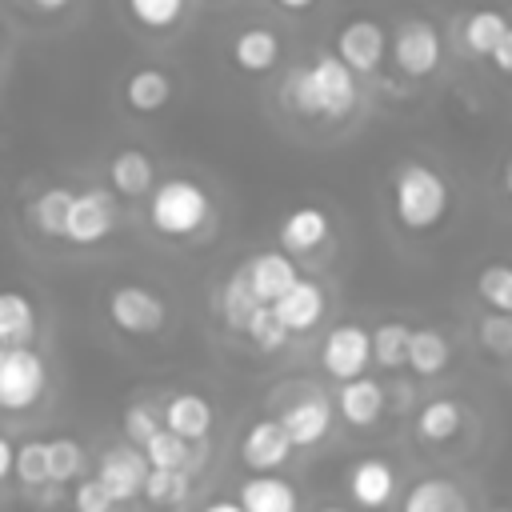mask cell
Here are the masks:
<instances>
[{
    "instance_id": "cell-1",
    "label": "cell",
    "mask_w": 512,
    "mask_h": 512,
    "mask_svg": "<svg viewBox=\"0 0 512 512\" xmlns=\"http://www.w3.org/2000/svg\"><path fill=\"white\" fill-rule=\"evenodd\" d=\"M280 96L304 120H344L360 104V80L336 52H316L284 76Z\"/></svg>"
},
{
    "instance_id": "cell-2",
    "label": "cell",
    "mask_w": 512,
    "mask_h": 512,
    "mask_svg": "<svg viewBox=\"0 0 512 512\" xmlns=\"http://www.w3.org/2000/svg\"><path fill=\"white\" fill-rule=\"evenodd\" d=\"M452 208L448 180L424 160H400L392 168V212L404 232H432Z\"/></svg>"
},
{
    "instance_id": "cell-3",
    "label": "cell",
    "mask_w": 512,
    "mask_h": 512,
    "mask_svg": "<svg viewBox=\"0 0 512 512\" xmlns=\"http://www.w3.org/2000/svg\"><path fill=\"white\" fill-rule=\"evenodd\" d=\"M212 220V196L192 176H168L148 196V224L168 240H188Z\"/></svg>"
},
{
    "instance_id": "cell-4",
    "label": "cell",
    "mask_w": 512,
    "mask_h": 512,
    "mask_svg": "<svg viewBox=\"0 0 512 512\" xmlns=\"http://www.w3.org/2000/svg\"><path fill=\"white\" fill-rule=\"evenodd\" d=\"M48 388V364L32 344L0 348V412H28Z\"/></svg>"
},
{
    "instance_id": "cell-5",
    "label": "cell",
    "mask_w": 512,
    "mask_h": 512,
    "mask_svg": "<svg viewBox=\"0 0 512 512\" xmlns=\"http://www.w3.org/2000/svg\"><path fill=\"white\" fill-rule=\"evenodd\" d=\"M388 56H392V64H396L400 76L424 80V76H432V72L440 68V60H444V40H440V32H436L432 20H424V16H404V20L392 28V48H388Z\"/></svg>"
},
{
    "instance_id": "cell-6",
    "label": "cell",
    "mask_w": 512,
    "mask_h": 512,
    "mask_svg": "<svg viewBox=\"0 0 512 512\" xmlns=\"http://www.w3.org/2000/svg\"><path fill=\"white\" fill-rule=\"evenodd\" d=\"M108 320L116 332L124 336H156L168 320V304L164 296H156L152 288L144 284H116L108 292Z\"/></svg>"
},
{
    "instance_id": "cell-7",
    "label": "cell",
    "mask_w": 512,
    "mask_h": 512,
    "mask_svg": "<svg viewBox=\"0 0 512 512\" xmlns=\"http://www.w3.org/2000/svg\"><path fill=\"white\" fill-rule=\"evenodd\" d=\"M332 48H336V56H340L356 76H372V72L384 64V56H388L392 36L384 32L380 20H372V16H356V20L340 24Z\"/></svg>"
},
{
    "instance_id": "cell-8",
    "label": "cell",
    "mask_w": 512,
    "mask_h": 512,
    "mask_svg": "<svg viewBox=\"0 0 512 512\" xmlns=\"http://www.w3.org/2000/svg\"><path fill=\"white\" fill-rule=\"evenodd\" d=\"M116 200L104 188H84L76 192L72 208H68V224H64V240L76 248H92L100 240H108L116 232Z\"/></svg>"
},
{
    "instance_id": "cell-9",
    "label": "cell",
    "mask_w": 512,
    "mask_h": 512,
    "mask_svg": "<svg viewBox=\"0 0 512 512\" xmlns=\"http://www.w3.org/2000/svg\"><path fill=\"white\" fill-rule=\"evenodd\" d=\"M368 364H372V332L368 328H360V324H336L324 336V344H320V368L332 380L348 384V380L364 376Z\"/></svg>"
},
{
    "instance_id": "cell-10",
    "label": "cell",
    "mask_w": 512,
    "mask_h": 512,
    "mask_svg": "<svg viewBox=\"0 0 512 512\" xmlns=\"http://www.w3.org/2000/svg\"><path fill=\"white\" fill-rule=\"evenodd\" d=\"M148 456L144 448L136 444H120V448H108L96 464V480L104 484V492L116 500V504H132L136 496H144V484H148Z\"/></svg>"
},
{
    "instance_id": "cell-11",
    "label": "cell",
    "mask_w": 512,
    "mask_h": 512,
    "mask_svg": "<svg viewBox=\"0 0 512 512\" xmlns=\"http://www.w3.org/2000/svg\"><path fill=\"white\" fill-rule=\"evenodd\" d=\"M344 484H348L352 504L364 512H384L396 500V468L384 456H360L348 468Z\"/></svg>"
},
{
    "instance_id": "cell-12",
    "label": "cell",
    "mask_w": 512,
    "mask_h": 512,
    "mask_svg": "<svg viewBox=\"0 0 512 512\" xmlns=\"http://www.w3.org/2000/svg\"><path fill=\"white\" fill-rule=\"evenodd\" d=\"M276 420L284 424V432L292 436L296 448H312L332 432V404L320 392H300L296 400H288L280 408Z\"/></svg>"
},
{
    "instance_id": "cell-13",
    "label": "cell",
    "mask_w": 512,
    "mask_h": 512,
    "mask_svg": "<svg viewBox=\"0 0 512 512\" xmlns=\"http://www.w3.org/2000/svg\"><path fill=\"white\" fill-rule=\"evenodd\" d=\"M292 448L296 444H292V436L284 432L280 420H256L240 436V460L252 472H276V468H284L288 456H292Z\"/></svg>"
},
{
    "instance_id": "cell-14",
    "label": "cell",
    "mask_w": 512,
    "mask_h": 512,
    "mask_svg": "<svg viewBox=\"0 0 512 512\" xmlns=\"http://www.w3.org/2000/svg\"><path fill=\"white\" fill-rule=\"evenodd\" d=\"M280 52H284L280 32L268 28V24H248V28H240V32L232 36V44H228L232 64H236L240 72H248V76L272 72V68L280 64Z\"/></svg>"
},
{
    "instance_id": "cell-15",
    "label": "cell",
    "mask_w": 512,
    "mask_h": 512,
    "mask_svg": "<svg viewBox=\"0 0 512 512\" xmlns=\"http://www.w3.org/2000/svg\"><path fill=\"white\" fill-rule=\"evenodd\" d=\"M244 276H248V288L256 292L260 304H276V300L300 280V272H296V264H292V256H288L284 248L256 252V256L244 264Z\"/></svg>"
},
{
    "instance_id": "cell-16",
    "label": "cell",
    "mask_w": 512,
    "mask_h": 512,
    "mask_svg": "<svg viewBox=\"0 0 512 512\" xmlns=\"http://www.w3.org/2000/svg\"><path fill=\"white\" fill-rule=\"evenodd\" d=\"M324 308H328V296H324V288L316 284V280H296L276 304H272V312H276V320L292 332V336H300V332H312L320 320H324Z\"/></svg>"
},
{
    "instance_id": "cell-17",
    "label": "cell",
    "mask_w": 512,
    "mask_h": 512,
    "mask_svg": "<svg viewBox=\"0 0 512 512\" xmlns=\"http://www.w3.org/2000/svg\"><path fill=\"white\" fill-rule=\"evenodd\" d=\"M328 232H332V220H328V212L316 208V204L292 208V212L280 220V228H276L280 248H284L288 256H308V252H316V248L328 240Z\"/></svg>"
},
{
    "instance_id": "cell-18",
    "label": "cell",
    "mask_w": 512,
    "mask_h": 512,
    "mask_svg": "<svg viewBox=\"0 0 512 512\" xmlns=\"http://www.w3.org/2000/svg\"><path fill=\"white\" fill-rule=\"evenodd\" d=\"M108 184L124 200L152 196V188H156V164H152V156L144 148H120V152H112V160H108Z\"/></svg>"
},
{
    "instance_id": "cell-19",
    "label": "cell",
    "mask_w": 512,
    "mask_h": 512,
    "mask_svg": "<svg viewBox=\"0 0 512 512\" xmlns=\"http://www.w3.org/2000/svg\"><path fill=\"white\" fill-rule=\"evenodd\" d=\"M384 404H388V392L372 376H356V380L340 384V392H336L340 420L352 424V428H372L384 416Z\"/></svg>"
},
{
    "instance_id": "cell-20",
    "label": "cell",
    "mask_w": 512,
    "mask_h": 512,
    "mask_svg": "<svg viewBox=\"0 0 512 512\" xmlns=\"http://www.w3.org/2000/svg\"><path fill=\"white\" fill-rule=\"evenodd\" d=\"M236 500L244 504V512H300V492L276 472H252V480L240 484Z\"/></svg>"
},
{
    "instance_id": "cell-21",
    "label": "cell",
    "mask_w": 512,
    "mask_h": 512,
    "mask_svg": "<svg viewBox=\"0 0 512 512\" xmlns=\"http://www.w3.org/2000/svg\"><path fill=\"white\" fill-rule=\"evenodd\" d=\"M212 420H216V408L200 392H176L164 400V428H172L188 444H200L212 432Z\"/></svg>"
},
{
    "instance_id": "cell-22",
    "label": "cell",
    "mask_w": 512,
    "mask_h": 512,
    "mask_svg": "<svg viewBox=\"0 0 512 512\" xmlns=\"http://www.w3.org/2000/svg\"><path fill=\"white\" fill-rule=\"evenodd\" d=\"M464 404L452 400V396H436L428 404H420L416 412V436L424 444H452L460 432H464Z\"/></svg>"
},
{
    "instance_id": "cell-23",
    "label": "cell",
    "mask_w": 512,
    "mask_h": 512,
    "mask_svg": "<svg viewBox=\"0 0 512 512\" xmlns=\"http://www.w3.org/2000/svg\"><path fill=\"white\" fill-rule=\"evenodd\" d=\"M400 512H468V496L444 476H424L404 492Z\"/></svg>"
},
{
    "instance_id": "cell-24",
    "label": "cell",
    "mask_w": 512,
    "mask_h": 512,
    "mask_svg": "<svg viewBox=\"0 0 512 512\" xmlns=\"http://www.w3.org/2000/svg\"><path fill=\"white\" fill-rule=\"evenodd\" d=\"M124 100H128L132 112L152 116V112H160L172 100V76L164 68H156V64L132 68L128 80H124Z\"/></svg>"
},
{
    "instance_id": "cell-25",
    "label": "cell",
    "mask_w": 512,
    "mask_h": 512,
    "mask_svg": "<svg viewBox=\"0 0 512 512\" xmlns=\"http://www.w3.org/2000/svg\"><path fill=\"white\" fill-rule=\"evenodd\" d=\"M508 28L512 24H508V16L500 8H476V12H468L460 20V44H464L468 56H484L488 60L496 52V44L504 40Z\"/></svg>"
},
{
    "instance_id": "cell-26",
    "label": "cell",
    "mask_w": 512,
    "mask_h": 512,
    "mask_svg": "<svg viewBox=\"0 0 512 512\" xmlns=\"http://www.w3.org/2000/svg\"><path fill=\"white\" fill-rule=\"evenodd\" d=\"M452 360V344L440 328H412V344H408V368L416 376H440Z\"/></svg>"
},
{
    "instance_id": "cell-27",
    "label": "cell",
    "mask_w": 512,
    "mask_h": 512,
    "mask_svg": "<svg viewBox=\"0 0 512 512\" xmlns=\"http://www.w3.org/2000/svg\"><path fill=\"white\" fill-rule=\"evenodd\" d=\"M72 200H76V192L72 188H44L32 204H28V220H32V228L40 232V236H56V240H64V224H68V208H72Z\"/></svg>"
},
{
    "instance_id": "cell-28",
    "label": "cell",
    "mask_w": 512,
    "mask_h": 512,
    "mask_svg": "<svg viewBox=\"0 0 512 512\" xmlns=\"http://www.w3.org/2000/svg\"><path fill=\"white\" fill-rule=\"evenodd\" d=\"M36 308L24 292H0V344H32Z\"/></svg>"
},
{
    "instance_id": "cell-29",
    "label": "cell",
    "mask_w": 512,
    "mask_h": 512,
    "mask_svg": "<svg viewBox=\"0 0 512 512\" xmlns=\"http://www.w3.org/2000/svg\"><path fill=\"white\" fill-rule=\"evenodd\" d=\"M256 308H260V300H256V292L248 288L244 268H240V272H232V276H228V284L220 288V320H224L232 332H244V328L252 324Z\"/></svg>"
},
{
    "instance_id": "cell-30",
    "label": "cell",
    "mask_w": 512,
    "mask_h": 512,
    "mask_svg": "<svg viewBox=\"0 0 512 512\" xmlns=\"http://www.w3.org/2000/svg\"><path fill=\"white\" fill-rule=\"evenodd\" d=\"M408 344H412V328L404 320H384L372 328V364L396 372L408 364Z\"/></svg>"
},
{
    "instance_id": "cell-31",
    "label": "cell",
    "mask_w": 512,
    "mask_h": 512,
    "mask_svg": "<svg viewBox=\"0 0 512 512\" xmlns=\"http://www.w3.org/2000/svg\"><path fill=\"white\" fill-rule=\"evenodd\" d=\"M144 456L152 468H176V472H192V444L184 436H176L172 428H160L148 444Z\"/></svg>"
},
{
    "instance_id": "cell-32",
    "label": "cell",
    "mask_w": 512,
    "mask_h": 512,
    "mask_svg": "<svg viewBox=\"0 0 512 512\" xmlns=\"http://www.w3.org/2000/svg\"><path fill=\"white\" fill-rule=\"evenodd\" d=\"M192 488V472H176V468H152L148 484H144V500L156 508H176L188 500Z\"/></svg>"
},
{
    "instance_id": "cell-33",
    "label": "cell",
    "mask_w": 512,
    "mask_h": 512,
    "mask_svg": "<svg viewBox=\"0 0 512 512\" xmlns=\"http://www.w3.org/2000/svg\"><path fill=\"white\" fill-rule=\"evenodd\" d=\"M476 296L488 304V312L512 316V264H484L476 276Z\"/></svg>"
},
{
    "instance_id": "cell-34",
    "label": "cell",
    "mask_w": 512,
    "mask_h": 512,
    "mask_svg": "<svg viewBox=\"0 0 512 512\" xmlns=\"http://www.w3.org/2000/svg\"><path fill=\"white\" fill-rule=\"evenodd\" d=\"M88 456H84V444L76 436H52L48 440V472H52V484H68L84 472Z\"/></svg>"
},
{
    "instance_id": "cell-35",
    "label": "cell",
    "mask_w": 512,
    "mask_h": 512,
    "mask_svg": "<svg viewBox=\"0 0 512 512\" xmlns=\"http://www.w3.org/2000/svg\"><path fill=\"white\" fill-rule=\"evenodd\" d=\"M16 480L28 492L52 484V472H48V440H24V444H16Z\"/></svg>"
},
{
    "instance_id": "cell-36",
    "label": "cell",
    "mask_w": 512,
    "mask_h": 512,
    "mask_svg": "<svg viewBox=\"0 0 512 512\" xmlns=\"http://www.w3.org/2000/svg\"><path fill=\"white\" fill-rule=\"evenodd\" d=\"M184 8L188 0H128V12L140 28H152V32H168L184 20Z\"/></svg>"
},
{
    "instance_id": "cell-37",
    "label": "cell",
    "mask_w": 512,
    "mask_h": 512,
    "mask_svg": "<svg viewBox=\"0 0 512 512\" xmlns=\"http://www.w3.org/2000/svg\"><path fill=\"white\" fill-rule=\"evenodd\" d=\"M160 428H164V408H156L148 400H136V404L124 408V436H128V444L144 448Z\"/></svg>"
},
{
    "instance_id": "cell-38",
    "label": "cell",
    "mask_w": 512,
    "mask_h": 512,
    "mask_svg": "<svg viewBox=\"0 0 512 512\" xmlns=\"http://www.w3.org/2000/svg\"><path fill=\"white\" fill-rule=\"evenodd\" d=\"M244 336L252 340V348L256 352H276V348H284L288 344V328L276 320V312H272V304H260L256 308V316H252V324L244 328Z\"/></svg>"
},
{
    "instance_id": "cell-39",
    "label": "cell",
    "mask_w": 512,
    "mask_h": 512,
    "mask_svg": "<svg viewBox=\"0 0 512 512\" xmlns=\"http://www.w3.org/2000/svg\"><path fill=\"white\" fill-rule=\"evenodd\" d=\"M476 340H480V348L492 352V356H512V316L488 312V316L480 320V328H476Z\"/></svg>"
},
{
    "instance_id": "cell-40",
    "label": "cell",
    "mask_w": 512,
    "mask_h": 512,
    "mask_svg": "<svg viewBox=\"0 0 512 512\" xmlns=\"http://www.w3.org/2000/svg\"><path fill=\"white\" fill-rule=\"evenodd\" d=\"M72 512H116V500L104 492V484L92 480H76L72 488Z\"/></svg>"
},
{
    "instance_id": "cell-41",
    "label": "cell",
    "mask_w": 512,
    "mask_h": 512,
    "mask_svg": "<svg viewBox=\"0 0 512 512\" xmlns=\"http://www.w3.org/2000/svg\"><path fill=\"white\" fill-rule=\"evenodd\" d=\"M488 60H492V68H496L500 76H512V28L504 32V40L496 44V52H492Z\"/></svg>"
},
{
    "instance_id": "cell-42",
    "label": "cell",
    "mask_w": 512,
    "mask_h": 512,
    "mask_svg": "<svg viewBox=\"0 0 512 512\" xmlns=\"http://www.w3.org/2000/svg\"><path fill=\"white\" fill-rule=\"evenodd\" d=\"M8 472H16V444H12L8 436H0V480H4Z\"/></svg>"
},
{
    "instance_id": "cell-43",
    "label": "cell",
    "mask_w": 512,
    "mask_h": 512,
    "mask_svg": "<svg viewBox=\"0 0 512 512\" xmlns=\"http://www.w3.org/2000/svg\"><path fill=\"white\" fill-rule=\"evenodd\" d=\"M200 512H244V504H240V500H228V496H216V500H208Z\"/></svg>"
},
{
    "instance_id": "cell-44",
    "label": "cell",
    "mask_w": 512,
    "mask_h": 512,
    "mask_svg": "<svg viewBox=\"0 0 512 512\" xmlns=\"http://www.w3.org/2000/svg\"><path fill=\"white\" fill-rule=\"evenodd\" d=\"M316 0H276V8H284V12H308Z\"/></svg>"
},
{
    "instance_id": "cell-45",
    "label": "cell",
    "mask_w": 512,
    "mask_h": 512,
    "mask_svg": "<svg viewBox=\"0 0 512 512\" xmlns=\"http://www.w3.org/2000/svg\"><path fill=\"white\" fill-rule=\"evenodd\" d=\"M32 4H36L40 12H60V8H68L72 0H32Z\"/></svg>"
},
{
    "instance_id": "cell-46",
    "label": "cell",
    "mask_w": 512,
    "mask_h": 512,
    "mask_svg": "<svg viewBox=\"0 0 512 512\" xmlns=\"http://www.w3.org/2000/svg\"><path fill=\"white\" fill-rule=\"evenodd\" d=\"M500 184H504V192H508V200H512V160L504 164V172H500Z\"/></svg>"
},
{
    "instance_id": "cell-47",
    "label": "cell",
    "mask_w": 512,
    "mask_h": 512,
    "mask_svg": "<svg viewBox=\"0 0 512 512\" xmlns=\"http://www.w3.org/2000/svg\"><path fill=\"white\" fill-rule=\"evenodd\" d=\"M320 512H348V508H336V504H328V508H320Z\"/></svg>"
},
{
    "instance_id": "cell-48",
    "label": "cell",
    "mask_w": 512,
    "mask_h": 512,
    "mask_svg": "<svg viewBox=\"0 0 512 512\" xmlns=\"http://www.w3.org/2000/svg\"><path fill=\"white\" fill-rule=\"evenodd\" d=\"M492 512H512V508H508V504H500V508H492Z\"/></svg>"
},
{
    "instance_id": "cell-49",
    "label": "cell",
    "mask_w": 512,
    "mask_h": 512,
    "mask_svg": "<svg viewBox=\"0 0 512 512\" xmlns=\"http://www.w3.org/2000/svg\"><path fill=\"white\" fill-rule=\"evenodd\" d=\"M0 348H4V344H0Z\"/></svg>"
}]
</instances>
